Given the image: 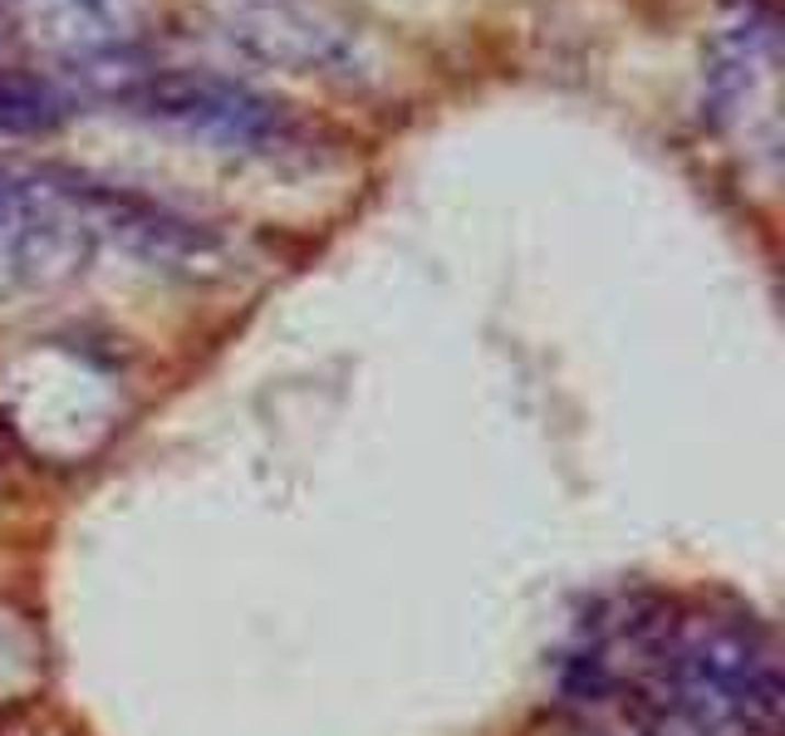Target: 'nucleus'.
Masks as SVG:
<instances>
[{
    "label": "nucleus",
    "instance_id": "f03ea898",
    "mask_svg": "<svg viewBox=\"0 0 785 736\" xmlns=\"http://www.w3.org/2000/svg\"><path fill=\"white\" fill-rule=\"evenodd\" d=\"M113 99H123L143 119L172 123V129H187L197 138L232 147H260L280 138V129H285L280 103L192 69H128L113 83Z\"/></svg>",
    "mask_w": 785,
    "mask_h": 736
},
{
    "label": "nucleus",
    "instance_id": "39448f33",
    "mask_svg": "<svg viewBox=\"0 0 785 736\" xmlns=\"http://www.w3.org/2000/svg\"><path fill=\"white\" fill-rule=\"evenodd\" d=\"M69 119V99L45 79L0 74V133H49Z\"/></svg>",
    "mask_w": 785,
    "mask_h": 736
},
{
    "label": "nucleus",
    "instance_id": "20e7f679",
    "mask_svg": "<svg viewBox=\"0 0 785 736\" xmlns=\"http://www.w3.org/2000/svg\"><path fill=\"white\" fill-rule=\"evenodd\" d=\"M55 182H65L59 192L75 202L83 226L109 231L123 250L153 260V266H192V260H202L206 250L216 246L202 226H192L187 216H172L157 202H143V197H133V192L93 187V182H79V177H55Z\"/></svg>",
    "mask_w": 785,
    "mask_h": 736
},
{
    "label": "nucleus",
    "instance_id": "f257e3e1",
    "mask_svg": "<svg viewBox=\"0 0 785 736\" xmlns=\"http://www.w3.org/2000/svg\"><path fill=\"white\" fill-rule=\"evenodd\" d=\"M653 678L643 698H658L727 736H776L781 668L766 628L747 614L697 609L658 618Z\"/></svg>",
    "mask_w": 785,
    "mask_h": 736
},
{
    "label": "nucleus",
    "instance_id": "7ed1b4c3",
    "mask_svg": "<svg viewBox=\"0 0 785 736\" xmlns=\"http://www.w3.org/2000/svg\"><path fill=\"white\" fill-rule=\"evenodd\" d=\"M93 231L83 226L65 192L49 177L0 172V276L59 280L89 256Z\"/></svg>",
    "mask_w": 785,
    "mask_h": 736
}]
</instances>
